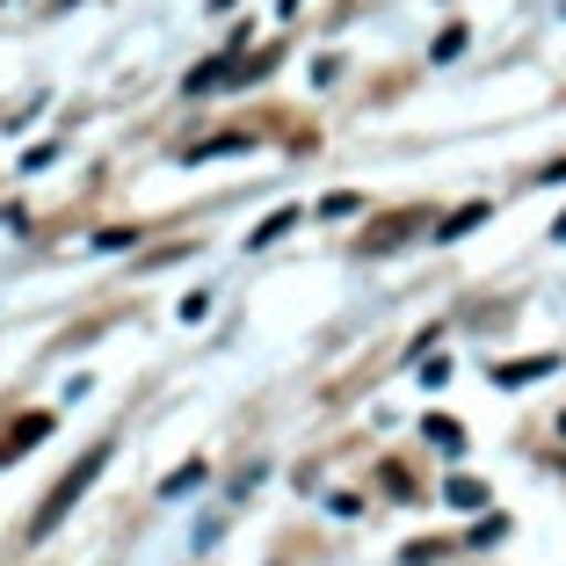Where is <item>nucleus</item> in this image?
I'll list each match as a JSON object with an SVG mask.
<instances>
[{
	"instance_id": "nucleus-1",
	"label": "nucleus",
	"mask_w": 566,
	"mask_h": 566,
	"mask_svg": "<svg viewBox=\"0 0 566 566\" xmlns=\"http://www.w3.org/2000/svg\"><path fill=\"white\" fill-rule=\"evenodd\" d=\"M102 465H109V443H95V450H87V458H81V465H73V472H66V480H59V486H51V494H44V509H36V523H30V537H51V531H59V523H66V516H73V501H81V494H87V486H95V480H102Z\"/></svg>"
},
{
	"instance_id": "nucleus-2",
	"label": "nucleus",
	"mask_w": 566,
	"mask_h": 566,
	"mask_svg": "<svg viewBox=\"0 0 566 566\" xmlns=\"http://www.w3.org/2000/svg\"><path fill=\"white\" fill-rule=\"evenodd\" d=\"M44 436H51V415H22V421H8V429H0V472L15 465V458H30Z\"/></svg>"
},
{
	"instance_id": "nucleus-3",
	"label": "nucleus",
	"mask_w": 566,
	"mask_h": 566,
	"mask_svg": "<svg viewBox=\"0 0 566 566\" xmlns=\"http://www.w3.org/2000/svg\"><path fill=\"white\" fill-rule=\"evenodd\" d=\"M552 370H559V356H523V364H494V385L516 392V385H537V378H552Z\"/></svg>"
},
{
	"instance_id": "nucleus-4",
	"label": "nucleus",
	"mask_w": 566,
	"mask_h": 566,
	"mask_svg": "<svg viewBox=\"0 0 566 566\" xmlns=\"http://www.w3.org/2000/svg\"><path fill=\"white\" fill-rule=\"evenodd\" d=\"M415 226H421V218H415V211H400V218H385L378 233H370V240H364V254H385V248H400V240H407V233H415Z\"/></svg>"
},
{
	"instance_id": "nucleus-5",
	"label": "nucleus",
	"mask_w": 566,
	"mask_h": 566,
	"mask_svg": "<svg viewBox=\"0 0 566 566\" xmlns=\"http://www.w3.org/2000/svg\"><path fill=\"white\" fill-rule=\"evenodd\" d=\"M254 138L248 132H218V138H203V146H189V167H203V160H218V153H248Z\"/></svg>"
},
{
	"instance_id": "nucleus-6",
	"label": "nucleus",
	"mask_w": 566,
	"mask_h": 566,
	"mask_svg": "<svg viewBox=\"0 0 566 566\" xmlns=\"http://www.w3.org/2000/svg\"><path fill=\"white\" fill-rule=\"evenodd\" d=\"M486 226V203H465V211H450L443 226H436V240H465V233H480Z\"/></svg>"
},
{
	"instance_id": "nucleus-7",
	"label": "nucleus",
	"mask_w": 566,
	"mask_h": 566,
	"mask_svg": "<svg viewBox=\"0 0 566 566\" xmlns=\"http://www.w3.org/2000/svg\"><path fill=\"white\" fill-rule=\"evenodd\" d=\"M421 436H429L436 450H465V429H458L450 415H429V421H421Z\"/></svg>"
},
{
	"instance_id": "nucleus-8",
	"label": "nucleus",
	"mask_w": 566,
	"mask_h": 566,
	"mask_svg": "<svg viewBox=\"0 0 566 566\" xmlns=\"http://www.w3.org/2000/svg\"><path fill=\"white\" fill-rule=\"evenodd\" d=\"M443 494H450V509H486V486L472 480V472H458V480H450Z\"/></svg>"
},
{
	"instance_id": "nucleus-9",
	"label": "nucleus",
	"mask_w": 566,
	"mask_h": 566,
	"mask_svg": "<svg viewBox=\"0 0 566 566\" xmlns=\"http://www.w3.org/2000/svg\"><path fill=\"white\" fill-rule=\"evenodd\" d=\"M291 226H298V211H276V218H262V226L248 233V248H269V240H276V233H291Z\"/></svg>"
},
{
	"instance_id": "nucleus-10",
	"label": "nucleus",
	"mask_w": 566,
	"mask_h": 566,
	"mask_svg": "<svg viewBox=\"0 0 566 566\" xmlns=\"http://www.w3.org/2000/svg\"><path fill=\"white\" fill-rule=\"evenodd\" d=\"M189 486H203V465H197V458H189L182 472H167V480H160V494L175 501V494H189Z\"/></svg>"
},
{
	"instance_id": "nucleus-11",
	"label": "nucleus",
	"mask_w": 566,
	"mask_h": 566,
	"mask_svg": "<svg viewBox=\"0 0 566 566\" xmlns=\"http://www.w3.org/2000/svg\"><path fill=\"white\" fill-rule=\"evenodd\" d=\"M458 51H465V22H450V30L436 36V51H429V59H443V66H450V59H458Z\"/></svg>"
},
{
	"instance_id": "nucleus-12",
	"label": "nucleus",
	"mask_w": 566,
	"mask_h": 566,
	"mask_svg": "<svg viewBox=\"0 0 566 566\" xmlns=\"http://www.w3.org/2000/svg\"><path fill=\"white\" fill-rule=\"evenodd\" d=\"M364 211V197H349V189H334V197H319V218H349Z\"/></svg>"
},
{
	"instance_id": "nucleus-13",
	"label": "nucleus",
	"mask_w": 566,
	"mask_h": 566,
	"mask_svg": "<svg viewBox=\"0 0 566 566\" xmlns=\"http://www.w3.org/2000/svg\"><path fill=\"white\" fill-rule=\"evenodd\" d=\"M132 240H138V226H102L95 248H102V254H117V248H132Z\"/></svg>"
},
{
	"instance_id": "nucleus-14",
	"label": "nucleus",
	"mask_w": 566,
	"mask_h": 566,
	"mask_svg": "<svg viewBox=\"0 0 566 566\" xmlns=\"http://www.w3.org/2000/svg\"><path fill=\"white\" fill-rule=\"evenodd\" d=\"M537 175H545V182H566V160H552V167H537Z\"/></svg>"
},
{
	"instance_id": "nucleus-15",
	"label": "nucleus",
	"mask_w": 566,
	"mask_h": 566,
	"mask_svg": "<svg viewBox=\"0 0 566 566\" xmlns=\"http://www.w3.org/2000/svg\"><path fill=\"white\" fill-rule=\"evenodd\" d=\"M552 240H566V211H559V226H552Z\"/></svg>"
},
{
	"instance_id": "nucleus-16",
	"label": "nucleus",
	"mask_w": 566,
	"mask_h": 566,
	"mask_svg": "<svg viewBox=\"0 0 566 566\" xmlns=\"http://www.w3.org/2000/svg\"><path fill=\"white\" fill-rule=\"evenodd\" d=\"M211 8H233V0H211Z\"/></svg>"
},
{
	"instance_id": "nucleus-17",
	"label": "nucleus",
	"mask_w": 566,
	"mask_h": 566,
	"mask_svg": "<svg viewBox=\"0 0 566 566\" xmlns=\"http://www.w3.org/2000/svg\"><path fill=\"white\" fill-rule=\"evenodd\" d=\"M559 436H566V415H559Z\"/></svg>"
}]
</instances>
